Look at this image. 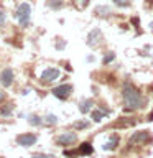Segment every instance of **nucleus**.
Instances as JSON below:
<instances>
[{
    "instance_id": "1",
    "label": "nucleus",
    "mask_w": 153,
    "mask_h": 158,
    "mask_svg": "<svg viewBox=\"0 0 153 158\" xmlns=\"http://www.w3.org/2000/svg\"><path fill=\"white\" fill-rule=\"evenodd\" d=\"M123 101H125V109L123 110L130 112V110H138L147 106V99L140 94V91H137L132 84H125L123 86Z\"/></svg>"
},
{
    "instance_id": "2",
    "label": "nucleus",
    "mask_w": 153,
    "mask_h": 158,
    "mask_svg": "<svg viewBox=\"0 0 153 158\" xmlns=\"http://www.w3.org/2000/svg\"><path fill=\"white\" fill-rule=\"evenodd\" d=\"M30 15H31V7L28 3H22L17 10V13H15V18L20 22L22 27H27L30 23Z\"/></svg>"
},
{
    "instance_id": "3",
    "label": "nucleus",
    "mask_w": 153,
    "mask_h": 158,
    "mask_svg": "<svg viewBox=\"0 0 153 158\" xmlns=\"http://www.w3.org/2000/svg\"><path fill=\"white\" fill-rule=\"evenodd\" d=\"M102 31L99 28H94L91 33L87 35V40H86V43H87V46H91V48H96L99 46V44H102Z\"/></svg>"
},
{
    "instance_id": "4",
    "label": "nucleus",
    "mask_w": 153,
    "mask_h": 158,
    "mask_svg": "<svg viewBox=\"0 0 153 158\" xmlns=\"http://www.w3.org/2000/svg\"><path fill=\"white\" fill-rule=\"evenodd\" d=\"M72 92V86L71 84H63V86H58L53 89V96H56L58 99H68Z\"/></svg>"
},
{
    "instance_id": "5",
    "label": "nucleus",
    "mask_w": 153,
    "mask_h": 158,
    "mask_svg": "<svg viewBox=\"0 0 153 158\" xmlns=\"http://www.w3.org/2000/svg\"><path fill=\"white\" fill-rule=\"evenodd\" d=\"M148 140H151V137H150V133H148L147 130H142V132H135L132 135V138H130V145H142V143H145V142H148Z\"/></svg>"
},
{
    "instance_id": "6",
    "label": "nucleus",
    "mask_w": 153,
    "mask_h": 158,
    "mask_svg": "<svg viewBox=\"0 0 153 158\" xmlns=\"http://www.w3.org/2000/svg\"><path fill=\"white\" fill-rule=\"evenodd\" d=\"M76 133H72V132H64L63 135H59L56 138V143L58 145H61V147H66V145H72L74 142H76Z\"/></svg>"
},
{
    "instance_id": "7",
    "label": "nucleus",
    "mask_w": 153,
    "mask_h": 158,
    "mask_svg": "<svg viewBox=\"0 0 153 158\" xmlns=\"http://www.w3.org/2000/svg\"><path fill=\"white\" fill-rule=\"evenodd\" d=\"M17 143L22 147H31L36 143V135H33V133H22V135L17 137Z\"/></svg>"
},
{
    "instance_id": "8",
    "label": "nucleus",
    "mask_w": 153,
    "mask_h": 158,
    "mask_svg": "<svg viewBox=\"0 0 153 158\" xmlns=\"http://www.w3.org/2000/svg\"><path fill=\"white\" fill-rule=\"evenodd\" d=\"M58 77H59V69H56V68H48L41 73V81L43 82H51Z\"/></svg>"
},
{
    "instance_id": "9",
    "label": "nucleus",
    "mask_w": 153,
    "mask_h": 158,
    "mask_svg": "<svg viewBox=\"0 0 153 158\" xmlns=\"http://www.w3.org/2000/svg\"><path fill=\"white\" fill-rule=\"evenodd\" d=\"M0 82H2L5 87H8L10 84L13 82V71H12V69H8V68L3 69L2 74H0Z\"/></svg>"
},
{
    "instance_id": "10",
    "label": "nucleus",
    "mask_w": 153,
    "mask_h": 158,
    "mask_svg": "<svg viewBox=\"0 0 153 158\" xmlns=\"http://www.w3.org/2000/svg\"><path fill=\"white\" fill-rule=\"evenodd\" d=\"M92 106H94L92 99H84V101H81V104H79V110H81V114H87V112H91Z\"/></svg>"
},
{
    "instance_id": "11",
    "label": "nucleus",
    "mask_w": 153,
    "mask_h": 158,
    "mask_svg": "<svg viewBox=\"0 0 153 158\" xmlns=\"http://www.w3.org/2000/svg\"><path fill=\"white\" fill-rule=\"evenodd\" d=\"M94 13L97 15V17H102V18H105L110 15V8L109 7H104V5H99V7H96V10H94Z\"/></svg>"
},
{
    "instance_id": "12",
    "label": "nucleus",
    "mask_w": 153,
    "mask_h": 158,
    "mask_svg": "<svg viewBox=\"0 0 153 158\" xmlns=\"http://www.w3.org/2000/svg\"><path fill=\"white\" fill-rule=\"evenodd\" d=\"M117 143H118V137H117V135H114L110 140H109L105 145H104V150H114V148L117 147Z\"/></svg>"
},
{
    "instance_id": "13",
    "label": "nucleus",
    "mask_w": 153,
    "mask_h": 158,
    "mask_svg": "<svg viewBox=\"0 0 153 158\" xmlns=\"http://www.w3.org/2000/svg\"><path fill=\"white\" fill-rule=\"evenodd\" d=\"M77 153H82V155H89V153H92V147H91V143H82L81 148L77 150Z\"/></svg>"
},
{
    "instance_id": "14",
    "label": "nucleus",
    "mask_w": 153,
    "mask_h": 158,
    "mask_svg": "<svg viewBox=\"0 0 153 158\" xmlns=\"http://www.w3.org/2000/svg\"><path fill=\"white\" fill-rule=\"evenodd\" d=\"M48 7L53 10H59L63 7V0H48Z\"/></svg>"
},
{
    "instance_id": "15",
    "label": "nucleus",
    "mask_w": 153,
    "mask_h": 158,
    "mask_svg": "<svg viewBox=\"0 0 153 158\" xmlns=\"http://www.w3.org/2000/svg\"><path fill=\"white\" fill-rule=\"evenodd\" d=\"M107 112H102V110H94L92 112V120L94 122H101L102 118H104V115H105Z\"/></svg>"
},
{
    "instance_id": "16",
    "label": "nucleus",
    "mask_w": 153,
    "mask_h": 158,
    "mask_svg": "<svg viewBox=\"0 0 153 158\" xmlns=\"http://www.w3.org/2000/svg\"><path fill=\"white\" fill-rule=\"evenodd\" d=\"M56 122H58V117L53 115V114H49V115L44 117V123H46V125H54Z\"/></svg>"
},
{
    "instance_id": "17",
    "label": "nucleus",
    "mask_w": 153,
    "mask_h": 158,
    "mask_svg": "<svg viewBox=\"0 0 153 158\" xmlns=\"http://www.w3.org/2000/svg\"><path fill=\"white\" fill-rule=\"evenodd\" d=\"M28 122L31 123V125H39V123H41L43 120H41V118H39L38 115H35V114H31V115L28 117Z\"/></svg>"
},
{
    "instance_id": "18",
    "label": "nucleus",
    "mask_w": 153,
    "mask_h": 158,
    "mask_svg": "<svg viewBox=\"0 0 153 158\" xmlns=\"http://www.w3.org/2000/svg\"><path fill=\"white\" fill-rule=\"evenodd\" d=\"M114 58H115V54H114L112 51H109V53L105 54V56H104V59H102V63H104V64H109V63H110V61H114Z\"/></svg>"
},
{
    "instance_id": "19",
    "label": "nucleus",
    "mask_w": 153,
    "mask_h": 158,
    "mask_svg": "<svg viewBox=\"0 0 153 158\" xmlns=\"http://www.w3.org/2000/svg\"><path fill=\"white\" fill-rule=\"evenodd\" d=\"M31 158H54V155H46V153H33Z\"/></svg>"
},
{
    "instance_id": "20",
    "label": "nucleus",
    "mask_w": 153,
    "mask_h": 158,
    "mask_svg": "<svg viewBox=\"0 0 153 158\" xmlns=\"http://www.w3.org/2000/svg\"><path fill=\"white\" fill-rule=\"evenodd\" d=\"M115 5H118V7H127L128 5V0H112Z\"/></svg>"
},
{
    "instance_id": "21",
    "label": "nucleus",
    "mask_w": 153,
    "mask_h": 158,
    "mask_svg": "<svg viewBox=\"0 0 153 158\" xmlns=\"http://www.w3.org/2000/svg\"><path fill=\"white\" fill-rule=\"evenodd\" d=\"M74 127H76V128H87L89 122H76V123H74Z\"/></svg>"
},
{
    "instance_id": "22",
    "label": "nucleus",
    "mask_w": 153,
    "mask_h": 158,
    "mask_svg": "<svg viewBox=\"0 0 153 158\" xmlns=\"http://www.w3.org/2000/svg\"><path fill=\"white\" fill-rule=\"evenodd\" d=\"M76 3H77V7H79V8H84V7H87L89 0H76Z\"/></svg>"
},
{
    "instance_id": "23",
    "label": "nucleus",
    "mask_w": 153,
    "mask_h": 158,
    "mask_svg": "<svg viewBox=\"0 0 153 158\" xmlns=\"http://www.w3.org/2000/svg\"><path fill=\"white\" fill-rule=\"evenodd\" d=\"M10 110H12V104H8V107H5V109H0V114H3V115H8Z\"/></svg>"
},
{
    "instance_id": "24",
    "label": "nucleus",
    "mask_w": 153,
    "mask_h": 158,
    "mask_svg": "<svg viewBox=\"0 0 153 158\" xmlns=\"http://www.w3.org/2000/svg\"><path fill=\"white\" fill-rule=\"evenodd\" d=\"M5 20H7V17H5V13L2 12V10H0V27H2V25L5 23Z\"/></svg>"
},
{
    "instance_id": "25",
    "label": "nucleus",
    "mask_w": 153,
    "mask_h": 158,
    "mask_svg": "<svg viewBox=\"0 0 153 158\" xmlns=\"http://www.w3.org/2000/svg\"><path fill=\"white\" fill-rule=\"evenodd\" d=\"M3 99H5V94H3V92H0V102H2Z\"/></svg>"
},
{
    "instance_id": "26",
    "label": "nucleus",
    "mask_w": 153,
    "mask_h": 158,
    "mask_svg": "<svg viewBox=\"0 0 153 158\" xmlns=\"http://www.w3.org/2000/svg\"><path fill=\"white\" fill-rule=\"evenodd\" d=\"M150 27H151V30H153V23H151V25H150Z\"/></svg>"
}]
</instances>
